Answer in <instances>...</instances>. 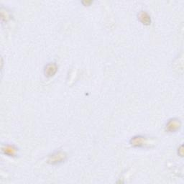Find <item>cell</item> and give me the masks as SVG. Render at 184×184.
<instances>
[{
    "mask_svg": "<svg viewBox=\"0 0 184 184\" xmlns=\"http://www.w3.org/2000/svg\"><path fill=\"white\" fill-rule=\"evenodd\" d=\"M57 70V67L55 64H48L47 65L46 68H45V74L48 76H53V74H55V73L56 72Z\"/></svg>",
    "mask_w": 184,
    "mask_h": 184,
    "instance_id": "cell-1",
    "label": "cell"
},
{
    "mask_svg": "<svg viewBox=\"0 0 184 184\" xmlns=\"http://www.w3.org/2000/svg\"><path fill=\"white\" fill-rule=\"evenodd\" d=\"M146 15H147V14H145V13H144V14L142 13V15H141V17H143L145 16V17ZM149 19H150L149 17L145 18V19H144V20H143L142 22H145V23H147V24H148V23H149Z\"/></svg>",
    "mask_w": 184,
    "mask_h": 184,
    "instance_id": "cell-2",
    "label": "cell"
}]
</instances>
